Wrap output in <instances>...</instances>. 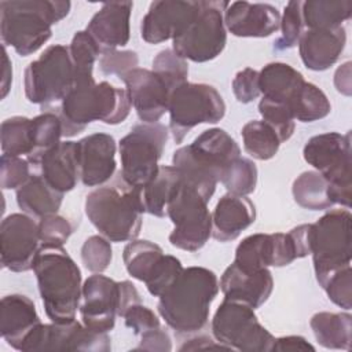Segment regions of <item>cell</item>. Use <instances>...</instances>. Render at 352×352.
Returning <instances> with one entry per match:
<instances>
[{
	"mask_svg": "<svg viewBox=\"0 0 352 352\" xmlns=\"http://www.w3.org/2000/svg\"><path fill=\"white\" fill-rule=\"evenodd\" d=\"M220 290L216 274L205 267L183 268L160 297L157 309L177 336L201 331L209 322L210 304Z\"/></svg>",
	"mask_w": 352,
	"mask_h": 352,
	"instance_id": "6da1fadb",
	"label": "cell"
},
{
	"mask_svg": "<svg viewBox=\"0 0 352 352\" xmlns=\"http://www.w3.org/2000/svg\"><path fill=\"white\" fill-rule=\"evenodd\" d=\"M44 311L51 322L66 323L76 319L81 304V271L63 246L40 248L33 268Z\"/></svg>",
	"mask_w": 352,
	"mask_h": 352,
	"instance_id": "7a4b0ae2",
	"label": "cell"
},
{
	"mask_svg": "<svg viewBox=\"0 0 352 352\" xmlns=\"http://www.w3.org/2000/svg\"><path fill=\"white\" fill-rule=\"evenodd\" d=\"M70 1L3 0L0 1V36L3 45L21 56L38 51L52 36V25L67 16Z\"/></svg>",
	"mask_w": 352,
	"mask_h": 352,
	"instance_id": "3957f363",
	"label": "cell"
},
{
	"mask_svg": "<svg viewBox=\"0 0 352 352\" xmlns=\"http://www.w3.org/2000/svg\"><path fill=\"white\" fill-rule=\"evenodd\" d=\"M238 157L241 148L235 139L221 128H210L199 133L191 144L179 147L173 153L172 165L183 182L195 187L209 202L221 175Z\"/></svg>",
	"mask_w": 352,
	"mask_h": 352,
	"instance_id": "277c9868",
	"label": "cell"
},
{
	"mask_svg": "<svg viewBox=\"0 0 352 352\" xmlns=\"http://www.w3.org/2000/svg\"><path fill=\"white\" fill-rule=\"evenodd\" d=\"M131 99L128 91L107 81H76L70 92L62 99L58 116L62 121L63 136L73 138L82 132L92 121L117 125L129 116Z\"/></svg>",
	"mask_w": 352,
	"mask_h": 352,
	"instance_id": "5b68a950",
	"label": "cell"
},
{
	"mask_svg": "<svg viewBox=\"0 0 352 352\" xmlns=\"http://www.w3.org/2000/svg\"><path fill=\"white\" fill-rule=\"evenodd\" d=\"M144 212L142 188L120 180L92 190L85 197V214L102 236L110 242L138 238Z\"/></svg>",
	"mask_w": 352,
	"mask_h": 352,
	"instance_id": "8992f818",
	"label": "cell"
},
{
	"mask_svg": "<svg viewBox=\"0 0 352 352\" xmlns=\"http://www.w3.org/2000/svg\"><path fill=\"white\" fill-rule=\"evenodd\" d=\"M142 302L140 294L131 280L116 282L102 274L88 276L82 283L80 316L85 327L96 333H109L116 324L117 316Z\"/></svg>",
	"mask_w": 352,
	"mask_h": 352,
	"instance_id": "52a82bcc",
	"label": "cell"
},
{
	"mask_svg": "<svg viewBox=\"0 0 352 352\" xmlns=\"http://www.w3.org/2000/svg\"><path fill=\"white\" fill-rule=\"evenodd\" d=\"M311 254L320 287L333 274L351 265L352 214L348 209H331L311 224Z\"/></svg>",
	"mask_w": 352,
	"mask_h": 352,
	"instance_id": "ba28073f",
	"label": "cell"
},
{
	"mask_svg": "<svg viewBox=\"0 0 352 352\" xmlns=\"http://www.w3.org/2000/svg\"><path fill=\"white\" fill-rule=\"evenodd\" d=\"M302 155L329 182L334 205L349 209L352 198L351 132L315 135L305 143Z\"/></svg>",
	"mask_w": 352,
	"mask_h": 352,
	"instance_id": "9c48e42d",
	"label": "cell"
},
{
	"mask_svg": "<svg viewBox=\"0 0 352 352\" xmlns=\"http://www.w3.org/2000/svg\"><path fill=\"white\" fill-rule=\"evenodd\" d=\"M168 133V128L160 122H142L120 140V175L125 183L142 188L155 177Z\"/></svg>",
	"mask_w": 352,
	"mask_h": 352,
	"instance_id": "30bf717a",
	"label": "cell"
},
{
	"mask_svg": "<svg viewBox=\"0 0 352 352\" xmlns=\"http://www.w3.org/2000/svg\"><path fill=\"white\" fill-rule=\"evenodd\" d=\"M76 84L69 47L54 44L28 65L23 74L25 96L30 103L52 104L62 102Z\"/></svg>",
	"mask_w": 352,
	"mask_h": 352,
	"instance_id": "8fae6325",
	"label": "cell"
},
{
	"mask_svg": "<svg viewBox=\"0 0 352 352\" xmlns=\"http://www.w3.org/2000/svg\"><path fill=\"white\" fill-rule=\"evenodd\" d=\"M166 214L173 223L169 242L177 249L197 252L212 236V213L208 201L183 179L168 202Z\"/></svg>",
	"mask_w": 352,
	"mask_h": 352,
	"instance_id": "7c38bea8",
	"label": "cell"
},
{
	"mask_svg": "<svg viewBox=\"0 0 352 352\" xmlns=\"http://www.w3.org/2000/svg\"><path fill=\"white\" fill-rule=\"evenodd\" d=\"M169 132L176 143L199 124H216L226 114V103L209 84L184 82L169 99Z\"/></svg>",
	"mask_w": 352,
	"mask_h": 352,
	"instance_id": "4fadbf2b",
	"label": "cell"
},
{
	"mask_svg": "<svg viewBox=\"0 0 352 352\" xmlns=\"http://www.w3.org/2000/svg\"><path fill=\"white\" fill-rule=\"evenodd\" d=\"M212 334L228 349L242 352H270L275 340L258 322L254 308L227 298L213 315Z\"/></svg>",
	"mask_w": 352,
	"mask_h": 352,
	"instance_id": "5bb4252c",
	"label": "cell"
},
{
	"mask_svg": "<svg viewBox=\"0 0 352 352\" xmlns=\"http://www.w3.org/2000/svg\"><path fill=\"white\" fill-rule=\"evenodd\" d=\"M228 1H202L191 25L177 36L172 50L186 60L204 63L217 58L227 43L224 11Z\"/></svg>",
	"mask_w": 352,
	"mask_h": 352,
	"instance_id": "9a60e30c",
	"label": "cell"
},
{
	"mask_svg": "<svg viewBox=\"0 0 352 352\" xmlns=\"http://www.w3.org/2000/svg\"><path fill=\"white\" fill-rule=\"evenodd\" d=\"M122 260L128 274L143 282L154 297H161L183 271L179 258L165 254L161 246L146 239L129 241L124 248Z\"/></svg>",
	"mask_w": 352,
	"mask_h": 352,
	"instance_id": "2e32d148",
	"label": "cell"
},
{
	"mask_svg": "<svg viewBox=\"0 0 352 352\" xmlns=\"http://www.w3.org/2000/svg\"><path fill=\"white\" fill-rule=\"evenodd\" d=\"M111 340L107 333H96L76 319L66 323H40L25 338L22 352L81 351L109 352Z\"/></svg>",
	"mask_w": 352,
	"mask_h": 352,
	"instance_id": "e0dca14e",
	"label": "cell"
},
{
	"mask_svg": "<svg viewBox=\"0 0 352 352\" xmlns=\"http://www.w3.org/2000/svg\"><path fill=\"white\" fill-rule=\"evenodd\" d=\"M41 248L38 224L26 213H11L0 224V256L4 268L26 272Z\"/></svg>",
	"mask_w": 352,
	"mask_h": 352,
	"instance_id": "ac0fdd59",
	"label": "cell"
},
{
	"mask_svg": "<svg viewBox=\"0 0 352 352\" xmlns=\"http://www.w3.org/2000/svg\"><path fill=\"white\" fill-rule=\"evenodd\" d=\"M296 258V246L289 232L253 234L239 242L232 263L243 271L253 272L268 267H285Z\"/></svg>",
	"mask_w": 352,
	"mask_h": 352,
	"instance_id": "d6986e66",
	"label": "cell"
},
{
	"mask_svg": "<svg viewBox=\"0 0 352 352\" xmlns=\"http://www.w3.org/2000/svg\"><path fill=\"white\" fill-rule=\"evenodd\" d=\"M201 10L199 1L157 0L153 1L142 19L140 36L146 43L160 44L175 40L197 18Z\"/></svg>",
	"mask_w": 352,
	"mask_h": 352,
	"instance_id": "ffe728a7",
	"label": "cell"
},
{
	"mask_svg": "<svg viewBox=\"0 0 352 352\" xmlns=\"http://www.w3.org/2000/svg\"><path fill=\"white\" fill-rule=\"evenodd\" d=\"M142 122H158L168 111L172 89L153 70L136 67L120 78Z\"/></svg>",
	"mask_w": 352,
	"mask_h": 352,
	"instance_id": "44dd1931",
	"label": "cell"
},
{
	"mask_svg": "<svg viewBox=\"0 0 352 352\" xmlns=\"http://www.w3.org/2000/svg\"><path fill=\"white\" fill-rule=\"evenodd\" d=\"M116 151V140L109 133H91L77 142L80 179L84 186H102L113 177Z\"/></svg>",
	"mask_w": 352,
	"mask_h": 352,
	"instance_id": "7402d4cb",
	"label": "cell"
},
{
	"mask_svg": "<svg viewBox=\"0 0 352 352\" xmlns=\"http://www.w3.org/2000/svg\"><path fill=\"white\" fill-rule=\"evenodd\" d=\"M226 29L236 37H268L280 26V14L267 3L232 1L224 11Z\"/></svg>",
	"mask_w": 352,
	"mask_h": 352,
	"instance_id": "603a6c76",
	"label": "cell"
},
{
	"mask_svg": "<svg viewBox=\"0 0 352 352\" xmlns=\"http://www.w3.org/2000/svg\"><path fill=\"white\" fill-rule=\"evenodd\" d=\"M219 286L224 298L241 301L257 309L271 296L274 279L268 268L248 272L232 263L223 272Z\"/></svg>",
	"mask_w": 352,
	"mask_h": 352,
	"instance_id": "cb8c5ba5",
	"label": "cell"
},
{
	"mask_svg": "<svg viewBox=\"0 0 352 352\" xmlns=\"http://www.w3.org/2000/svg\"><path fill=\"white\" fill-rule=\"evenodd\" d=\"M133 8L132 1L104 3L94 14L85 30L98 43L102 52L117 50L128 44L131 37L129 19Z\"/></svg>",
	"mask_w": 352,
	"mask_h": 352,
	"instance_id": "d4e9b609",
	"label": "cell"
},
{
	"mask_svg": "<svg viewBox=\"0 0 352 352\" xmlns=\"http://www.w3.org/2000/svg\"><path fill=\"white\" fill-rule=\"evenodd\" d=\"M346 43L344 26L333 29H307L298 40L304 66L314 72L330 69L341 56Z\"/></svg>",
	"mask_w": 352,
	"mask_h": 352,
	"instance_id": "484cf974",
	"label": "cell"
},
{
	"mask_svg": "<svg viewBox=\"0 0 352 352\" xmlns=\"http://www.w3.org/2000/svg\"><path fill=\"white\" fill-rule=\"evenodd\" d=\"M32 169H37V173L56 191L62 194L72 191L80 180L77 142H60L45 153Z\"/></svg>",
	"mask_w": 352,
	"mask_h": 352,
	"instance_id": "4316f807",
	"label": "cell"
},
{
	"mask_svg": "<svg viewBox=\"0 0 352 352\" xmlns=\"http://www.w3.org/2000/svg\"><path fill=\"white\" fill-rule=\"evenodd\" d=\"M256 220L254 204L242 195H223L212 213V236L220 242L236 239Z\"/></svg>",
	"mask_w": 352,
	"mask_h": 352,
	"instance_id": "83f0119b",
	"label": "cell"
},
{
	"mask_svg": "<svg viewBox=\"0 0 352 352\" xmlns=\"http://www.w3.org/2000/svg\"><path fill=\"white\" fill-rule=\"evenodd\" d=\"M34 302L23 294H8L1 298L0 333L10 346L21 351L25 338L40 324Z\"/></svg>",
	"mask_w": 352,
	"mask_h": 352,
	"instance_id": "f1b7e54d",
	"label": "cell"
},
{
	"mask_svg": "<svg viewBox=\"0 0 352 352\" xmlns=\"http://www.w3.org/2000/svg\"><path fill=\"white\" fill-rule=\"evenodd\" d=\"M304 81V76L298 70L283 62L268 63L258 72V87L263 98L287 106Z\"/></svg>",
	"mask_w": 352,
	"mask_h": 352,
	"instance_id": "f546056e",
	"label": "cell"
},
{
	"mask_svg": "<svg viewBox=\"0 0 352 352\" xmlns=\"http://www.w3.org/2000/svg\"><path fill=\"white\" fill-rule=\"evenodd\" d=\"M63 194L52 188L41 175L33 173L30 179L16 190V204L23 213L32 217H44L58 213Z\"/></svg>",
	"mask_w": 352,
	"mask_h": 352,
	"instance_id": "4dcf8cb0",
	"label": "cell"
},
{
	"mask_svg": "<svg viewBox=\"0 0 352 352\" xmlns=\"http://www.w3.org/2000/svg\"><path fill=\"white\" fill-rule=\"evenodd\" d=\"M309 326L316 341L327 349H351L352 316L348 312H318Z\"/></svg>",
	"mask_w": 352,
	"mask_h": 352,
	"instance_id": "1f68e13d",
	"label": "cell"
},
{
	"mask_svg": "<svg viewBox=\"0 0 352 352\" xmlns=\"http://www.w3.org/2000/svg\"><path fill=\"white\" fill-rule=\"evenodd\" d=\"M182 176L173 165L160 166L155 177L142 187V201L144 212L157 217L166 214V206L179 184Z\"/></svg>",
	"mask_w": 352,
	"mask_h": 352,
	"instance_id": "d6a6232c",
	"label": "cell"
},
{
	"mask_svg": "<svg viewBox=\"0 0 352 352\" xmlns=\"http://www.w3.org/2000/svg\"><path fill=\"white\" fill-rule=\"evenodd\" d=\"M352 16L351 0L302 1V21L307 29H333Z\"/></svg>",
	"mask_w": 352,
	"mask_h": 352,
	"instance_id": "836d02e7",
	"label": "cell"
},
{
	"mask_svg": "<svg viewBox=\"0 0 352 352\" xmlns=\"http://www.w3.org/2000/svg\"><path fill=\"white\" fill-rule=\"evenodd\" d=\"M292 192L297 205L308 210H326L334 206L330 184L318 170H307L297 176Z\"/></svg>",
	"mask_w": 352,
	"mask_h": 352,
	"instance_id": "e575fe53",
	"label": "cell"
},
{
	"mask_svg": "<svg viewBox=\"0 0 352 352\" xmlns=\"http://www.w3.org/2000/svg\"><path fill=\"white\" fill-rule=\"evenodd\" d=\"M63 138L62 121L55 111H44L30 120L32 151L26 160L30 165H36L38 160L56 147Z\"/></svg>",
	"mask_w": 352,
	"mask_h": 352,
	"instance_id": "d590c367",
	"label": "cell"
},
{
	"mask_svg": "<svg viewBox=\"0 0 352 352\" xmlns=\"http://www.w3.org/2000/svg\"><path fill=\"white\" fill-rule=\"evenodd\" d=\"M294 120L301 122H314L330 114L331 104L326 94L312 82L304 81L289 103Z\"/></svg>",
	"mask_w": 352,
	"mask_h": 352,
	"instance_id": "8d00e7d4",
	"label": "cell"
},
{
	"mask_svg": "<svg viewBox=\"0 0 352 352\" xmlns=\"http://www.w3.org/2000/svg\"><path fill=\"white\" fill-rule=\"evenodd\" d=\"M245 151L258 161H267L275 157L280 140L275 131L263 120L246 122L241 131Z\"/></svg>",
	"mask_w": 352,
	"mask_h": 352,
	"instance_id": "74e56055",
	"label": "cell"
},
{
	"mask_svg": "<svg viewBox=\"0 0 352 352\" xmlns=\"http://www.w3.org/2000/svg\"><path fill=\"white\" fill-rule=\"evenodd\" d=\"M70 58L74 66L76 81L94 80V66L102 50L87 30H78L69 44Z\"/></svg>",
	"mask_w": 352,
	"mask_h": 352,
	"instance_id": "f35d334b",
	"label": "cell"
},
{
	"mask_svg": "<svg viewBox=\"0 0 352 352\" xmlns=\"http://www.w3.org/2000/svg\"><path fill=\"white\" fill-rule=\"evenodd\" d=\"M30 120L22 116H14L6 118L0 126L1 151L10 155H26L32 151L30 140Z\"/></svg>",
	"mask_w": 352,
	"mask_h": 352,
	"instance_id": "ab89813d",
	"label": "cell"
},
{
	"mask_svg": "<svg viewBox=\"0 0 352 352\" xmlns=\"http://www.w3.org/2000/svg\"><path fill=\"white\" fill-rule=\"evenodd\" d=\"M220 182L230 194L246 197L252 194L257 186L256 164L249 158L238 157L224 170Z\"/></svg>",
	"mask_w": 352,
	"mask_h": 352,
	"instance_id": "60d3db41",
	"label": "cell"
},
{
	"mask_svg": "<svg viewBox=\"0 0 352 352\" xmlns=\"http://www.w3.org/2000/svg\"><path fill=\"white\" fill-rule=\"evenodd\" d=\"M302 21V1L292 0L285 6L283 15L280 16V36L274 43L275 51H285L296 47L301 34L304 33Z\"/></svg>",
	"mask_w": 352,
	"mask_h": 352,
	"instance_id": "b9f144b4",
	"label": "cell"
},
{
	"mask_svg": "<svg viewBox=\"0 0 352 352\" xmlns=\"http://www.w3.org/2000/svg\"><path fill=\"white\" fill-rule=\"evenodd\" d=\"M153 72L175 91L177 87L187 82L188 65L187 60L179 56L172 48H166L160 51L153 59Z\"/></svg>",
	"mask_w": 352,
	"mask_h": 352,
	"instance_id": "7bdbcfd3",
	"label": "cell"
},
{
	"mask_svg": "<svg viewBox=\"0 0 352 352\" xmlns=\"http://www.w3.org/2000/svg\"><path fill=\"white\" fill-rule=\"evenodd\" d=\"M258 113L261 114L263 121L275 131L280 143L292 138L296 126V120L287 104L263 98L258 103Z\"/></svg>",
	"mask_w": 352,
	"mask_h": 352,
	"instance_id": "ee69618b",
	"label": "cell"
},
{
	"mask_svg": "<svg viewBox=\"0 0 352 352\" xmlns=\"http://www.w3.org/2000/svg\"><path fill=\"white\" fill-rule=\"evenodd\" d=\"M111 258L113 249L110 241L102 235H92L87 238L81 246V261L92 274H102L106 271Z\"/></svg>",
	"mask_w": 352,
	"mask_h": 352,
	"instance_id": "f6af8a7d",
	"label": "cell"
},
{
	"mask_svg": "<svg viewBox=\"0 0 352 352\" xmlns=\"http://www.w3.org/2000/svg\"><path fill=\"white\" fill-rule=\"evenodd\" d=\"M0 169V182L4 190H18L33 175L30 162L26 158L18 155L1 154Z\"/></svg>",
	"mask_w": 352,
	"mask_h": 352,
	"instance_id": "bcb514c9",
	"label": "cell"
},
{
	"mask_svg": "<svg viewBox=\"0 0 352 352\" xmlns=\"http://www.w3.org/2000/svg\"><path fill=\"white\" fill-rule=\"evenodd\" d=\"M37 224L43 246H63L73 232L70 220L58 213L41 217Z\"/></svg>",
	"mask_w": 352,
	"mask_h": 352,
	"instance_id": "7dc6e473",
	"label": "cell"
},
{
	"mask_svg": "<svg viewBox=\"0 0 352 352\" xmlns=\"http://www.w3.org/2000/svg\"><path fill=\"white\" fill-rule=\"evenodd\" d=\"M329 300L337 307L349 311L352 308V270L346 265L333 274L322 287Z\"/></svg>",
	"mask_w": 352,
	"mask_h": 352,
	"instance_id": "c3c4849f",
	"label": "cell"
},
{
	"mask_svg": "<svg viewBox=\"0 0 352 352\" xmlns=\"http://www.w3.org/2000/svg\"><path fill=\"white\" fill-rule=\"evenodd\" d=\"M138 65L139 56L132 50H106L99 58V67L102 73L106 76H118V78L136 69Z\"/></svg>",
	"mask_w": 352,
	"mask_h": 352,
	"instance_id": "681fc988",
	"label": "cell"
},
{
	"mask_svg": "<svg viewBox=\"0 0 352 352\" xmlns=\"http://www.w3.org/2000/svg\"><path fill=\"white\" fill-rule=\"evenodd\" d=\"M125 326L129 327L135 336H143L151 330L161 327L158 316L142 302L131 305L124 314Z\"/></svg>",
	"mask_w": 352,
	"mask_h": 352,
	"instance_id": "f907efd6",
	"label": "cell"
},
{
	"mask_svg": "<svg viewBox=\"0 0 352 352\" xmlns=\"http://www.w3.org/2000/svg\"><path fill=\"white\" fill-rule=\"evenodd\" d=\"M232 92L239 103H250L257 99L260 94L258 72L252 67L239 70L232 80Z\"/></svg>",
	"mask_w": 352,
	"mask_h": 352,
	"instance_id": "816d5d0a",
	"label": "cell"
},
{
	"mask_svg": "<svg viewBox=\"0 0 352 352\" xmlns=\"http://www.w3.org/2000/svg\"><path fill=\"white\" fill-rule=\"evenodd\" d=\"M170 349H172L170 337L162 327H158L155 330H151L140 336L139 345L133 348V351H160V352H168Z\"/></svg>",
	"mask_w": 352,
	"mask_h": 352,
	"instance_id": "f5cc1de1",
	"label": "cell"
},
{
	"mask_svg": "<svg viewBox=\"0 0 352 352\" xmlns=\"http://www.w3.org/2000/svg\"><path fill=\"white\" fill-rule=\"evenodd\" d=\"M289 235L294 242L297 258H302L311 254V224H300L292 228Z\"/></svg>",
	"mask_w": 352,
	"mask_h": 352,
	"instance_id": "db71d44e",
	"label": "cell"
},
{
	"mask_svg": "<svg viewBox=\"0 0 352 352\" xmlns=\"http://www.w3.org/2000/svg\"><path fill=\"white\" fill-rule=\"evenodd\" d=\"M271 351L285 352V351H315V346L311 345L301 336H286L274 340Z\"/></svg>",
	"mask_w": 352,
	"mask_h": 352,
	"instance_id": "11a10c76",
	"label": "cell"
},
{
	"mask_svg": "<svg viewBox=\"0 0 352 352\" xmlns=\"http://www.w3.org/2000/svg\"><path fill=\"white\" fill-rule=\"evenodd\" d=\"M334 85L336 89L345 95L351 96L352 94V84H351V62H345L341 65L334 73Z\"/></svg>",
	"mask_w": 352,
	"mask_h": 352,
	"instance_id": "9f6ffc18",
	"label": "cell"
},
{
	"mask_svg": "<svg viewBox=\"0 0 352 352\" xmlns=\"http://www.w3.org/2000/svg\"><path fill=\"white\" fill-rule=\"evenodd\" d=\"M197 349H228V348L205 336L191 338L188 340V342H184L180 346V351H197Z\"/></svg>",
	"mask_w": 352,
	"mask_h": 352,
	"instance_id": "6f0895ef",
	"label": "cell"
},
{
	"mask_svg": "<svg viewBox=\"0 0 352 352\" xmlns=\"http://www.w3.org/2000/svg\"><path fill=\"white\" fill-rule=\"evenodd\" d=\"M3 62H4V69H3V80H1V98L4 99L11 88V82H12V65L11 60L8 58L7 50L3 45Z\"/></svg>",
	"mask_w": 352,
	"mask_h": 352,
	"instance_id": "680465c9",
	"label": "cell"
}]
</instances>
